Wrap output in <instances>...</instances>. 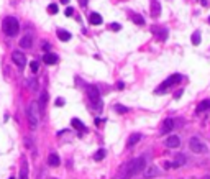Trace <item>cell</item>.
Returning a JSON list of instances; mask_svg holds the SVG:
<instances>
[{
    "label": "cell",
    "instance_id": "cell-1",
    "mask_svg": "<svg viewBox=\"0 0 210 179\" xmlns=\"http://www.w3.org/2000/svg\"><path fill=\"white\" fill-rule=\"evenodd\" d=\"M144 164H146L144 158H135V159H131L130 163L125 166V172H123V176H122V179H130L131 176H135V174H138L140 171H143V169H144Z\"/></svg>",
    "mask_w": 210,
    "mask_h": 179
},
{
    "label": "cell",
    "instance_id": "cell-2",
    "mask_svg": "<svg viewBox=\"0 0 210 179\" xmlns=\"http://www.w3.org/2000/svg\"><path fill=\"white\" fill-rule=\"evenodd\" d=\"M39 107H38V102H31L28 108H26V117H28V123H30V128H36L38 126V122H39Z\"/></svg>",
    "mask_w": 210,
    "mask_h": 179
},
{
    "label": "cell",
    "instance_id": "cell-3",
    "mask_svg": "<svg viewBox=\"0 0 210 179\" xmlns=\"http://www.w3.org/2000/svg\"><path fill=\"white\" fill-rule=\"evenodd\" d=\"M18 30H20V23L15 17H7L5 20H3V31H5V35L15 36V35L18 33Z\"/></svg>",
    "mask_w": 210,
    "mask_h": 179
},
{
    "label": "cell",
    "instance_id": "cell-4",
    "mask_svg": "<svg viewBox=\"0 0 210 179\" xmlns=\"http://www.w3.org/2000/svg\"><path fill=\"white\" fill-rule=\"evenodd\" d=\"M85 90H87L89 100H90L95 107H98V110H100V107H102V100H100V92H98V87H95V86H87V87H85Z\"/></svg>",
    "mask_w": 210,
    "mask_h": 179
},
{
    "label": "cell",
    "instance_id": "cell-5",
    "mask_svg": "<svg viewBox=\"0 0 210 179\" xmlns=\"http://www.w3.org/2000/svg\"><path fill=\"white\" fill-rule=\"evenodd\" d=\"M181 79H182V76H181V74H172V76H169V77H167V79H166L163 84H161V86L158 87L156 92H158V94H159V92H166V90H167L171 86H174V84H176V82H179Z\"/></svg>",
    "mask_w": 210,
    "mask_h": 179
},
{
    "label": "cell",
    "instance_id": "cell-6",
    "mask_svg": "<svg viewBox=\"0 0 210 179\" xmlns=\"http://www.w3.org/2000/svg\"><path fill=\"white\" fill-rule=\"evenodd\" d=\"M189 148L192 150L194 153H205L207 151V145L203 143L200 138H197V136H192V138L189 140Z\"/></svg>",
    "mask_w": 210,
    "mask_h": 179
},
{
    "label": "cell",
    "instance_id": "cell-7",
    "mask_svg": "<svg viewBox=\"0 0 210 179\" xmlns=\"http://www.w3.org/2000/svg\"><path fill=\"white\" fill-rule=\"evenodd\" d=\"M12 59L20 69H23V67L26 66V56L23 53H20V51H15V53L12 54Z\"/></svg>",
    "mask_w": 210,
    "mask_h": 179
},
{
    "label": "cell",
    "instance_id": "cell-8",
    "mask_svg": "<svg viewBox=\"0 0 210 179\" xmlns=\"http://www.w3.org/2000/svg\"><path fill=\"white\" fill-rule=\"evenodd\" d=\"M18 179H28V161L25 156H21V163H20V176Z\"/></svg>",
    "mask_w": 210,
    "mask_h": 179
},
{
    "label": "cell",
    "instance_id": "cell-9",
    "mask_svg": "<svg viewBox=\"0 0 210 179\" xmlns=\"http://www.w3.org/2000/svg\"><path fill=\"white\" fill-rule=\"evenodd\" d=\"M150 13L151 17H159L161 15V5H159V2L158 0H151V3H150Z\"/></svg>",
    "mask_w": 210,
    "mask_h": 179
},
{
    "label": "cell",
    "instance_id": "cell-10",
    "mask_svg": "<svg viewBox=\"0 0 210 179\" xmlns=\"http://www.w3.org/2000/svg\"><path fill=\"white\" fill-rule=\"evenodd\" d=\"M166 146L167 148H179V145H181V140H179V136L177 135H171V136H167L166 138Z\"/></svg>",
    "mask_w": 210,
    "mask_h": 179
},
{
    "label": "cell",
    "instance_id": "cell-11",
    "mask_svg": "<svg viewBox=\"0 0 210 179\" xmlns=\"http://www.w3.org/2000/svg\"><path fill=\"white\" fill-rule=\"evenodd\" d=\"M48 164L51 166V168H58V166L61 164V159H59V156L56 153H51V154L48 156Z\"/></svg>",
    "mask_w": 210,
    "mask_h": 179
},
{
    "label": "cell",
    "instance_id": "cell-12",
    "mask_svg": "<svg viewBox=\"0 0 210 179\" xmlns=\"http://www.w3.org/2000/svg\"><path fill=\"white\" fill-rule=\"evenodd\" d=\"M58 59L59 58L54 53H46L45 56H43V63H45V64H56Z\"/></svg>",
    "mask_w": 210,
    "mask_h": 179
},
{
    "label": "cell",
    "instance_id": "cell-13",
    "mask_svg": "<svg viewBox=\"0 0 210 179\" xmlns=\"http://www.w3.org/2000/svg\"><path fill=\"white\" fill-rule=\"evenodd\" d=\"M172 128H174V120H172V118H166V120H164V123H163V126H161V132H163V133H169Z\"/></svg>",
    "mask_w": 210,
    "mask_h": 179
},
{
    "label": "cell",
    "instance_id": "cell-14",
    "mask_svg": "<svg viewBox=\"0 0 210 179\" xmlns=\"http://www.w3.org/2000/svg\"><path fill=\"white\" fill-rule=\"evenodd\" d=\"M89 21H90V25H102L104 23V18H102V15L98 13H90V17H89Z\"/></svg>",
    "mask_w": 210,
    "mask_h": 179
},
{
    "label": "cell",
    "instance_id": "cell-15",
    "mask_svg": "<svg viewBox=\"0 0 210 179\" xmlns=\"http://www.w3.org/2000/svg\"><path fill=\"white\" fill-rule=\"evenodd\" d=\"M46 104H48V92H41V97H39L38 107H39V112L43 113L46 108Z\"/></svg>",
    "mask_w": 210,
    "mask_h": 179
},
{
    "label": "cell",
    "instance_id": "cell-16",
    "mask_svg": "<svg viewBox=\"0 0 210 179\" xmlns=\"http://www.w3.org/2000/svg\"><path fill=\"white\" fill-rule=\"evenodd\" d=\"M185 154H182V153H179V154H177L176 156V159H174V163H172V168H179V166H184L185 164Z\"/></svg>",
    "mask_w": 210,
    "mask_h": 179
},
{
    "label": "cell",
    "instance_id": "cell-17",
    "mask_svg": "<svg viewBox=\"0 0 210 179\" xmlns=\"http://www.w3.org/2000/svg\"><path fill=\"white\" fill-rule=\"evenodd\" d=\"M141 140V135L140 133H133V135H130V138H128V141H126V146L128 148H131V146H135Z\"/></svg>",
    "mask_w": 210,
    "mask_h": 179
},
{
    "label": "cell",
    "instance_id": "cell-18",
    "mask_svg": "<svg viewBox=\"0 0 210 179\" xmlns=\"http://www.w3.org/2000/svg\"><path fill=\"white\" fill-rule=\"evenodd\" d=\"M31 41H33L31 35H25V36H23V38L20 40V46L25 48V49H28V48L31 46Z\"/></svg>",
    "mask_w": 210,
    "mask_h": 179
},
{
    "label": "cell",
    "instance_id": "cell-19",
    "mask_svg": "<svg viewBox=\"0 0 210 179\" xmlns=\"http://www.w3.org/2000/svg\"><path fill=\"white\" fill-rule=\"evenodd\" d=\"M153 33L158 35V38H159V40H166V38H167V31H166V28H153Z\"/></svg>",
    "mask_w": 210,
    "mask_h": 179
},
{
    "label": "cell",
    "instance_id": "cell-20",
    "mask_svg": "<svg viewBox=\"0 0 210 179\" xmlns=\"http://www.w3.org/2000/svg\"><path fill=\"white\" fill-rule=\"evenodd\" d=\"M71 125L74 126L76 130H79V132H84V130H85V125H84V123H82V122H80L79 118H72V120H71Z\"/></svg>",
    "mask_w": 210,
    "mask_h": 179
},
{
    "label": "cell",
    "instance_id": "cell-21",
    "mask_svg": "<svg viewBox=\"0 0 210 179\" xmlns=\"http://www.w3.org/2000/svg\"><path fill=\"white\" fill-rule=\"evenodd\" d=\"M210 110V100H203V102H200L199 104V107H197V112H209Z\"/></svg>",
    "mask_w": 210,
    "mask_h": 179
},
{
    "label": "cell",
    "instance_id": "cell-22",
    "mask_svg": "<svg viewBox=\"0 0 210 179\" xmlns=\"http://www.w3.org/2000/svg\"><path fill=\"white\" fill-rule=\"evenodd\" d=\"M58 38L61 41H69L71 40V33L66 31V30H58Z\"/></svg>",
    "mask_w": 210,
    "mask_h": 179
},
{
    "label": "cell",
    "instance_id": "cell-23",
    "mask_svg": "<svg viewBox=\"0 0 210 179\" xmlns=\"http://www.w3.org/2000/svg\"><path fill=\"white\" fill-rule=\"evenodd\" d=\"M154 176H158V169L154 168V166L148 168V169H146V174H144V178H154Z\"/></svg>",
    "mask_w": 210,
    "mask_h": 179
},
{
    "label": "cell",
    "instance_id": "cell-24",
    "mask_svg": "<svg viewBox=\"0 0 210 179\" xmlns=\"http://www.w3.org/2000/svg\"><path fill=\"white\" fill-rule=\"evenodd\" d=\"M199 43H200V31L197 30V31L192 33V45H195V46H197Z\"/></svg>",
    "mask_w": 210,
    "mask_h": 179
},
{
    "label": "cell",
    "instance_id": "cell-25",
    "mask_svg": "<svg viewBox=\"0 0 210 179\" xmlns=\"http://www.w3.org/2000/svg\"><path fill=\"white\" fill-rule=\"evenodd\" d=\"M30 71H31L33 74H36L39 71V64H38V61H31L30 63Z\"/></svg>",
    "mask_w": 210,
    "mask_h": 179
},
{
    "label": "cell",
    "instance_id": "cell-26",
    "mask_svg": "<svg viewBox=\"0 0 210 179\" xmlns=\"http://www.w3.org/2000/svg\"><path fill=\"white\" fill-rule=\"evenodd\" d=\"M48 12L51 15H56L59 12V7H58V3H49V7H48Z\"/></svg>",
    "mask_w": 210,
    "mask_h": 179
},
{
    "label": "cell",
    "instance_id": "cell-27",
    "mask_svg": "<svg viewBox=\"0 0 210 179\" xmlns=\"http://www.w3.org/2000/svg\"><path fill=\"white\" fill-rule=\"evenodd\" d=\"M105 154H107V153H105V150H98V151L94 154V159H95V161H100V159L105 158Z\"/></svg>",
    "mask_w": 210,
    "mask_h": 179
},
{
    "label": "cell",
    "instance_id": "cell-28",
    "mask_svg": "<svg viewBox=\"0 0 210 179\" xmlns=\"http://www.w3.org/2000/svg\"><path fill=\"white\" fill-rule=\"evenodd\" d=\"M108 28H110L112 31H120V30H122V25H120V23H110Z\"/></svg>",
    "mask_w": 210,
    "mask_h": 179
},
{
    "label": "cell",
    "instance_id": "cell-29",
    "mask_svg": "<svg viewBox=\"0 0 210 179\" xmlns=\"http://www.w3.org/2000/svg\"><path fill=\"white\" fill-rule=\"evenodd\" d=\"M133 21H135V23H138V25H144V20L140 17V15H135V17H133Z\"/></svg>",
    "mask_w": 210,
    "mask_h": 179
},
{
    "label": "cell",
    "instance_id": "cell-30",
    "mask_svg": "<svg viewBox=\"0 0 210 179\" xmlns=\"http://www.w3.org/2000/svg\"><path fill=\"white\" fill-rule=\"evenodd\" d=\"M115 110H117L118 113H126V112H128V108L123 107V105H117V107H115Z\"/></svg>",
    "mask_w": 210,
    "mask_h": 179
},
{
    "label": "cell",
    "instance_id": "cell-31",
    "mask_svg": "<svg viewBox=\"0 0 210 179\" xmlns=\"http://www.w3.org/2000/svg\"><path fill=\"white\" fill-rule=\"evenodd\" d=\"M64 15H66V17H72V15H74V8H72V7H67L64 10Z\"/></svg>",
    "mask_w": 210,
    "mask_h": 179
},
{
    "label": "cell",
    "instance_id": "cell-32",
    "mask_svg": "<svg viewBox=\"0 0 210 179\" xmlns=\"http://www.w3.org/2000/svg\"><path fill=\"white\" fill-rule=\"evenodd\" d=\"M64 104H66L64 99H56V105H58V107H62Z\"/></svg>",
    "mask_w": 210,
    "mask_h": 179
},
{
    "label": "cell",
    "instance_id": "cell-33",
    "mask_svg": "<svg viewBox=\"0 0 210 179\" xmlns=\"http://www.w3.org/2000/svg\"><path fill=\"white\" fill-rule=\"evenodd\" d=\"M123 87H125V84H123V82H122V81H120V82H118V84H117V89H118V90H122Z\"/></svg>",
    "mask_w": 210,
    "mask_h": 179
},
{
    "label": "cell",
    "instance_id": "cell-34",
    "mask_svg": "<svg viewBox=\"0 0 210 179\" xmlns=\"http://www.w3.org/2000/svg\"><path fill=\"white\" fill-rule=\"evenodd\" d=\"M181 95H182V90H179V92H176V94H174V99H181Z\"/></svg>",
    "mask_w": 210,
    "mask_h": 179
},
{
    "label": "cell",
    "instance_id": "cell-35",
    "mask_svg": "<svg viewBox=\"0 0 210 179\" xmlns=\"http://www.w3.org/2000/svg\"><path fill=\"white\" fill-rule=\"evenodd\" d=\"M79 3H80V7H85V5H87V2H89V0H77Z\"/></svg>",
    "mask_w": 210,
    "mask_h": 179
},
{
    "label": "cell",
    "instance_id": "cell-36",
    "mask_svg": "<svg viewBox=\"0 0 210 179\" xmlns=\"http://www.w3.org/2000/svg\"><path fill=\"white\" fill-rule=\"evenodd\" d=\"M102 122H104V120H100V118H95V125H100V123H102Z\"/></svg>",
    "mask_w": 210,
    "mask_h": 179
},
{
    "label": "cell",
    "instance_id": "cell-37",
    "mask_svg": "<svg viewBox=\"0 0 210 179\" xmlns=\"http://www.w3.org/2000/svg\"><path fill=\"white\" fill-rule=\"evenodd\" d=\"M43 49H45V51H48V49H49V45H48V43H45V45H43Z\"/></svg>",
    "mask_w": 210,
    "mask_h": 179
},
{
    "label": "cell",
    "instance_id": "cell-38",
    "mask_svg": "<svg viewBox=\"0 0 210 179\" xmlns=\"http://www.w3.org/2000/svg\"><path fill=\"white\" fill-rule=\"evenodd\" d=\"M202 2V5H207V0H200Z\"/></svg>",
    "mask_w": 210,
    "mask_h": 179
},
{
    "label": "cell",
    "instance_id": "cell-39",
    "mask_svg": "<svg viewBox=\"0 0 210 179\" xmlns=\"http://www.w3.org/2000/svg\"><path fill=\"white\" fill-rule=\"evenodd\" d=\"M203 179H210V176H209V174H207V176H203Z\"/></svg>",
    "mask_w": 210,
    "mask_h": 179
},
{
    "label": "cell",
    "instance_id": "cell-40",
    "mask_svg": "<svg viewBox=\"0 0 210 179\" xmlns=\"http://www.w3.org/2000/svg\"><path fill=\"white\" fill-rule=\"evenodd\" d=\"M61 2H62V3H67V2H69V0H61Z\"/></svg>",
    "mask_w": 210,
    "mask_h": 179
},
{
    "label": "cell",
    "instance_id": "cell-41",
    "mask_svg": "<svg viewBox=\"0 0 210 179\" xmlns=\"http://www.w3.org/2000/svg\"><path fill=\"white\" fill-rule=\"evenodd\" d=\"M8 179H15V178H13V176H12V178H8Z\"/></svg>",
    "mask_w": 210,
    "mask_h": 179
},
{
    "label": "cell",
    "instance_id": "cell-42",
    "mask_svg": "<svg viewBox=\"0 0 210 179\" xmlns=\"http://www.w3.org/2000/svg\"><path fill=\"white\" fill-rule=\"evenodd\" d=\"M209 23H210V18H209Z\"/></svg>",
    "mask_w": 210,
    "mask_h": 179
}]
</instances>
